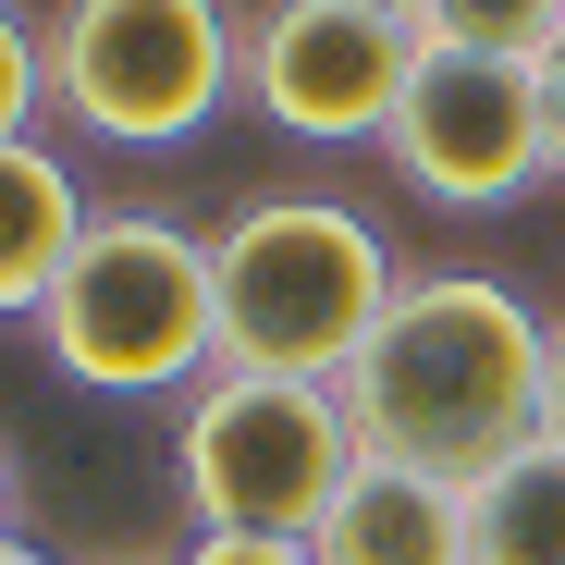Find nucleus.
<instances>
[{"label":"nucleus","instance_id":"obj_1","mask_svg":"<svg viewBox=\"0 0 565 565\" xmlns=\"http://www.w3.org/2000/svg\"><path fill=\"white\" fill-rule=\"evenodd\" d=\"M541 369H553V320L492 270H406L382 332L344 369V418L356 455L418 467V480L480 492L516 443H541Z\"/></svg>","mask_w":565,"mask_h":565},{"label":"nucleus","instance_id":"obj_2","mask_svg":"<svg viewBox=\"0 0 565 565\" xmlns=\"http://www.w3.org/2000/svg\"><path fill=\"white\" fill-rule=\"evenodd\" d=\"M210 282H222V369L344 382L406 270H394L369 210L320 198V184H270V198H246L210 234Z\"/></svg>","mask_w":565,"mask_h":565},{"label":"nucleus","instance_id":"obj_3","mask_svg":"<svg viewBox=\"0 0 565 565\" xmlns=\"http://www.w3.org/2000/svg\"><path fill=\"white\" fill-rule=\"evenodd\" d=\"M38 356L74 394H198L222 369L210 234H184L172 210H99L38 308Z\"/></svg>","mask_w":565,"mask_h":565},{"label":"nucleus","instance_id":"obj_4","mask_svg":"<svg viewBox=\"0 0 565 565\" xmlns=\"http://www.w3.org/2000/svg\"><path fill=\"white\" fill-rule=\"evenodd\" d=\"M356 418L332 382H270V369H210L172 418V480L198 529H258V541H320V516L356 480Z\"/></svg>","mask_w":565,"mask_h":565},{"label":"nucleus","instance_id":"obj_5","mask_svg":"<svg viewBox=\"0 0 565 565\" xmlns=\"http://www.w3.org/2000/svg\"><path fill=\"white\" fill-rule=\"evenodd\" d=\"M234 86V0H62L50 13V111L99 148H184Z\"/></svg>","mask_w":565,"mask_h":565},{"label":"nucleus","instance_id":"obj_6","mask_svg":"<svg viewBox=\"0 0 565 565\" xmlns=\"http://www.w3.org/2000/svg\"><path fill=\"white\" fill-rule=\"evenodd\" d=\"M382 148H394V172L430 210H516L553 172L541 160V74L492 62V50H430L418 38V74H406Z\"/></svg>","mask_w":565,"mask_h":565},{"label":"nucleus","instance_id":"obj_7","mask_svg":"<svg viewBox=\"0 0 565 565\" xmlns=\"http://www.w3.org/2000/svg\"><path fill=\"white\" fill-rule=\"evenodd\" d=\"M418 74V25L369 0H270L246 25V99L308 148H382Z\"/></svg>","mask_w":565,"mask_h":565},{"label":"nucleus","instance_id":"obj_8","mask_svg":"<svg viewBox=\"0 0 565 565\" xmlns=\"http://www.w3.org/2000/svg\"><path fill=\"white\" fill-rule=\"evenodd\" d=\"M308 553L320 565H480V553H467V492L455 480H418V467H382V455L344 480V504L320 516Z\"/></svg>","mask_w":565,"mask_h":565},{"label":"nucleus","instance_id":"obj_9","mask_svg":"<svg viewBox=\"0 0 565 565\" xmlns=\"http://www.w3.org/2000/svg\"><path fill=\"white\" fill-rule=\"evenodd\" d=\"M86 222H99V210H86V184H74V160L50 136L0 148V320H38L50 308V282L86 246Z\"/></svg>","mask_w":565,"mask_h":565},{"label":"nucleus","instance_id":"obj_10","mask_svg":"<svg viewBox=\"0 0 565 565\" xmlns=\"http://www.w3.org/2000/svg\"><path fill=\"white\" fill-rule=\"evenodd\" d=\"M467 553L480 565H565V443H516L467 492Z\"/></svg>","mask_w":565,"mask_h":565},{"label":"nucleus","instance_id":"obj_11","mask_svg":"<svg viewBox=\"0 0 565 565\" xmlns=\"http://www.w3.org/2000/svg\"><path fill=\"white\" fill-rule=\"evenodd\" d=\"M430 50H492V62H541L565 38V0H418L406 13Z\"/></svg>","mask_w":565,"mask_h":565},{"label":"nucleus","instance_id":"obj_12","mask_svg":"<svg viewBox=\"0 0 565 565\" xmlns=\"http://www.w3.org/2000/svg\"><path fill=\"white\" fill-rule=\"evenodd\" d=\"M38 111H50V25L25 0H0V148L38 136Z\"/></svg>","mask_w":565,"mask_h":565},{"label":"nucleus","instance_id":"obj_13","mask_svg":"<svg viewBox=\"0 0 565 565\" xmlns=\"http://www.w3.org/2000/svg\"><path fill=\"white\" fill-rule=\"evenodd\" d=\"M172 565H320L308 541H258V529H198Z\"/></svg>","mask_w":565,"mask_h":565},{"label":"nucleus","instance_id":"obj_14","mask_svg":"<svg viewBox=\"0 0 565 565\" xmlns=\"http://www.w3.org/2000/svg\"><path fill=\"white\" fill-rule=\"evenodd\" d=\"M529 74H541V160L565 172V38H553V50H541Z\"/></svg>","mask_w":565,"mask_h":565},{"label":"nucleus","instance_id":"obj_15","mask_svg":"<svg viewBox=\"0 0 565 565\" xmlns=\"http://www.w3.org/2000/svg\"><path fill=\"white\" fill-rule=\"evenodd\" d=\"M541 443H565V332H553V369H541Z\"/></svg>","mask_w":565,"mask_h":565},{"label":"nucleus","instance_id":"obj_16","mask_svg":"<svg viewBox=\"0 0 565 565\" xmlns=\"http://www.w3.org/2000/svg\"><path fill=\"white\" fill-rule=\"evenodd\" d=\"M25 529V480H13V455H0V541Z\"/></svg>","mask_w":565,"mask_h":565},{"label":"nucleus","instance_id":"obj_17","mask_svg":"<svg viewBox=\"0 0 565 565\" xmlns=\"http://www.w3.org/2000/svg\"><path fill=\"white\" fill-rule=\"evenodd\" d=\"M0 565H62V553H38V541H25V529H13V541H0Z\"/></svg>","mask_w":565,"mask_h":565},{"label":"nucleus","instance_id":"obj_18","mask_svg":"<svg viewBox=\"0 0 565 565\" xmlns=\"http://www.w3.org/2000/svg\"><path fill=\"white\" fill-rule=\"evenodd\" d=\"M99 565H172V553H99Z\"/></svg>","mask_w":565,"mask_h":565},{"label":"nucleus","instance_id":"obj_19","mask_svg":"<svg viewBox=\"0 0 565 565\" xmlns=\"http://www.w3.org/2000/svg\"><path fill=\"white\" fill-rule=\"evenodd\" d=\"M369 13H418V0H369Z\"/></svg>","mask_w":565,"mask_h":565}]
</instances>
